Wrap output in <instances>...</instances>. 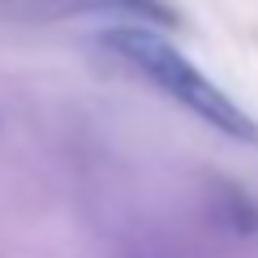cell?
Instances as JSON below:
<instances>
[{"instance_id":"6da1fadb","label":"cell","mask_w":258,"mask_h":258,"mask_svg":"<svg viewBox=\"0 0 258 258\" xmlns=\"http://www.w3.org/2000/svg\"><path fill=\"white\" fill-rule=\"evenodd\" d=\"M103 47H112L116 60H125L129 69H138L147 82H155L168 99H176L181 108H189L194 116L207 120L211 129H220V134H228V138H237V142H254L258 147V120L249 116V112H241L211 78H203L168 39H159L147 22L108 30V35H103Z\"/></svg>"},{"instance_id":"7a4b0ae2","label":"cell","mask_w":258,"mask_h":258,"mask_svg":"<svg viewBox=\"0 0 258 258\" xmlns=\"http://www.w3.org/2000/svg\"><path fill=\"white\" fill-rule=\"evenodd\" d=\"M0 9L18 22H60L74 13H116L134 22H155V26L176 22V9L164 0H0Z\"/></svg>"},{"instance_id":"3957f363","label":"cell","mask_w":258,"mask_h":258,"mask_svg":"<svg viewBox=\"0 0 258 258\" xmlns=\"http://www.w3.org/2000/svg\"><path fill=\"white\" fill-rule=\"evenodd\" d=\"M220 220L228 224L232 232H258V207L249 203L245 194H237V189H224L220 198Z\"/></svg>"},{"instance_id":"277c9868","label":"cell","mask_w":258,"mask_h":258,"mask_svg":"<svg viewBox=\"0 0 258 258\" xmlns=\"http://www.w3.org/2000/svg\"><path fill=\"white\" fill-rule=\"evenodd\" d=\"M134 258H185V254H172V249H147V254H134Z\"/></svg>"}]
</instances>
